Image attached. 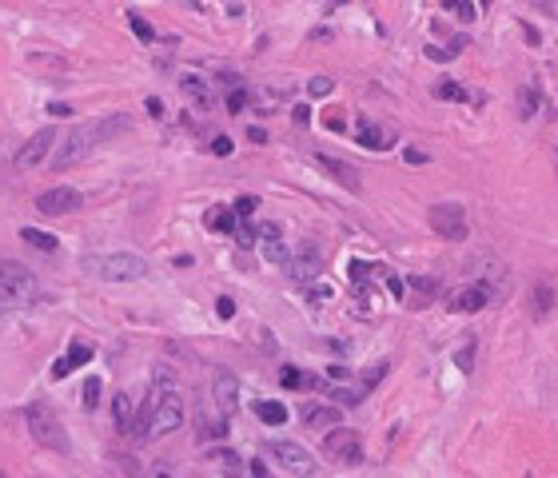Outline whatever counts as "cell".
I'll list each match as a JSON object with an SVG mask.
<instances>
[{"instance_id": "cell-35", "label": "cell", "mask_w": 558, "mask_h": 478, "mask_svg": "<svg viewBox=\"0 0 558 478\" xmlns=\"http://www.w3.org/2000/svg\"><path fill=\"white\" fill-rule=\"evenodd\" d=\"M383 375H387V363H371V367L363 371V391H371V387L383 379Z\"/></svg>"}, {"instance_id": "cell-21", "label": "cell", "mask_w": 558, "mask_h": 478, "mask_svg": "<svg viewBox=\"0 0 558 478\" xmlns=\"http://www.w3.org/2000/svg\"><path fill=\"white\" fill-rule=\"evenodd\" d=\"M550 311H554V287H550V283H534L531 287V315L546 319Z\"/></svg>"}, {"instance_id": "cell-44", "label": "cell", "mask_w": 558, "mask_h": 478, "mask_svg": "<svg viewBox=\"0 0 558 478\" xmlns=\"http://www.w3.org/2000/svg\"><path fill=\"white\" fill-rule=\"evenodd\" d=\"M279 383H284V387H299V383H303V375H299L295 367H284V371H279Z\"/></svg>"}, {"instance_id": "cell-49", "label": "cell", "mask_w": 558, "mask_h": 478, "mask_svg": "<svg viewBox=\"0 0 558 478\" xmlns=\"http://www.w3.org/2000/svg\"><path fill=\"white\" fill-rule=\"evenodd\" d=\"M319 299H331V287H327V283H319V287L311 291V303L319 307Z\"/></svg>"}, {"instance_id": "cell-10", "label": "cell", "mask_w": 558, "mask_h": 478, "mask_svg": "<svg viewBox=\"0 0 558 478\" xmlns=\"http://www.w3.org/2000/svg\"><path fill=\"white\" fill-rule=\"evenodd\" d=\"M355 144H363L367 152H387V147L395 144V128L371 120V116H359L355 120Z\"/></svg>"}, {"instance_id": "cell-8", "label": "cell", "mask_w": 558, "mask_h": 478, "mask_svg": "<svg viewBox=\"0 0 558 478\" xmlns=\"http://www.w3.org/2000/svg\"><path fill=\"white\" fill-rule=\"evenodd\" d=\"M267 454L279 458V466H287V470L299 474V478L315 474V454H311L307 446H299L295 439H272V442H267Z\"/></svg>"}, {"instance_id": "cell-33", "label": "cell", "mask_w": 558, "mask_h": 478, "mask_svg": "<svg viewBox=\"0 0 558 478\" xmlns=\"http://www.w3.org/2000/svg\"><path fill=\"white\" fill-rule=\"evenodd\" d=\"M100 391H104V383H100L96 375H88V379H84V406H88V411L100 403Z\"/></svg>"}, {"instance_id": "cell-19", "label": "cell", "mask_w": 558, "mask_h": 478, "mask_svg": "<svg viewBox=\"0 0 558 478\" xmlns=\"http://www.w3.org/2000/svg\"><path fill=\"white\" fill-rule=\"evenodd\" d=\"M84 363H92V347H88V343H72V347H68V355H60L56 363H52V379H64V375H72V371L84 367Z\"/></svg>"}, {"instance_id": "cell-47", "label": "cell", "mask_w": 558, "mask_h": 478, "mask_svg": "<svg viewBox=\"0 0 558 478\" xmlns=\"http://www.w3.org/2000/svg\"><path fill=\"white\" fill-rule=\"evenodd\" d=\"M248 474H251V478H275V474H272V470H267V466H263V463H260V458H255V463H251V466H248Z\"/></svg>"}, {"instance_id": "cell-53", "label": "cell", "mask_w": 558, "mask_h": 478, "mask_svg": "<svg viewBox=\"0 0 558 478\" xmlns=\"http://www.w3.org/2000/svg\"><path fill=\"white\" fill-rule=\"evenodd\" d=\"M148 112H152V116H156V120H160V116H164V104H160V100H156V96H148Z\"/></svg>"}, {"instance_id": "cell-27", "label": "cell", "mask_w": 558, "mask_h": 478, "mask_svg": "<svg viewBox=\"0 0 558 478\" xmlns=\"http://www.w3.org/2000/svg\"><path fill=\"white\" fill-rule=\"evenodd\" d=\"M20 239H25V244H32L36 251H44V255H52V251H56V235L36 232V227H25V232H20Z\"/></svg>"}, {"instance_id": "cell-57", "label": "cell", "mask_w": 558, "mask_h": 478, "mask_svg": "<svg viewBox=\"0 0 558 478\" xmlns=\"http://www.w3.org/2000/svg\"><path fill=\"white\" fill-rule=\"evenodd\" d=\"M0 478H4V474H0Z\"/></svg>"}, {"instance_id": "cell-22", "label": "cell", "mask_w": 558, "mask_h": 478, "mask_svg": "<svg viewBox=\"0 0 558 478\" xmlns=\"http://www.w3.org/2000/svg\"><path fill=\"white\" fill-rule=\"evenodd\" d=\"M180 88H184L187 100H196L199 108H208V104H211V92H208V84H204L199 76H184V80H180Z\"/></svg>"}, {"instance_id": "cell-29", "label": "cell", "mask_w": 558, "mask_h": 478, "mask_svg": "<svg viewBox=\"0 0 558 478\" xmlns=\"http://www.w3.org/2000/svg\"><path fill=\"white\" fill-rule=\"evenodd\" d=\"M455 363H459L463 375H471V371H474V335H467V339H463V347L455 351Z\"/></svg>"}, {"instance_id": "cell-46", "label": "cell", "mask_w": 558, "mask_h": 478, "mask_svg": "<svg viewBox=\"0 0 558 478\" xmlns=\"http://www.w3.org/2000/svg\"><path fill=\"white\" fill-rule=\"evenodd\" d=\"M531 4H534V8H543L546 16H554V20H558V0H531Z\"/></svg>"}, {"instance_id": "cell-34", "label": "cell", "mask_w": 558, "mask_h": 478, "mask_svg": "<svg viewBox=\"0 0 558 478\" xmlns=\"http://www.w3.org/2000/svg\"><path fill=\"white\" fill-rule=\"evenodd\" d=\"M128 25H132V32H136V36L144 40V44H152V36H156V32H152V25H148V20H144V16L128 13Z\"/></svg>"}, {"instance_id": "cell-43", "label": "cell", "mask_w": 558, "mask_h": 478, "mask_svg": "<svg viewBox=\"0 0 558 478\" xmlns=\"http://www.w3.org/2000/svg\"><path fill=\"white\" fill-rule=\"evenodd\" d=\"M215 315H220V319H232V315H236V303H232L227 295H220V299H215Z\"/></svg>"}, {"instance_id": "cell-14", "label": "cell", "mask_w": 558, "mask_h": 478, "mask_svg": "<svg viewBox=\"0 0 558 478\" xmlns=\"http://www.w3.org/2000/svg\"><path fill=\"white\" fill-rule=\"evenodd\" d=\"M260 251L267 263H275V267H284L287 263V239H284V227L279 223H260Z\"/></svg>"}, {"instance_id": "cell-24", "label": "cell", "mask_w": 558, "mask_h": 478, "mask_svg": "<svg viewBox=\"0 0 558 478\" xmlns=\"http://www.w3.org/2000/svg\"><path fill=\"white\" fill-rule=\"evenodd\" d=\"M534 112H543V100H538L534 84H519V116L522 120H531Z\"/></svg>"}, {"instance_id": "cell-1", "label": "cell", "mask_w": 558, "mask_h": 478, "mask_svg": "<svg viewBox=\"0 0 558 478\" xmlns=\"http://www.w3.org/2000/svg\"><path fill=\"white\" fill-rule=\"evenodd\" d=\"M184 423V391L175 387V375L168 367H156V387H152L148 403H144V415L136 423L140 439H160V434H172Z\"/></svg>"}, {"instance_id": "cell-31", "label": "cell", "mask_w": 558, "mask_h": 478, "mask_svg": "<svg viewBox=\"0 0 558 478\" xmlns=\"http://www.w3.org/2000/svg\"><path fill=\"white\" fill-rule=\"evenodd\" d=\"M371 271H379V267H367L363 259H351V263H347V275H351V283H355V287H363V283L371 279Z\"/></svg>"}, {"instance_id": "cell-26", "label": "cell", "mask_w": 558, "mask_h": 478, "mask_svg": "<svg viewBox=\"0 0 558 478\" xmlns=\"http://www.w3.org/2000/svg\"><path fill=\"white\" fill-rule=\"evenodd\" d=\"M208 227L211 232H236V208H211Z\"/></svg>"}, {"instance_id": "cell-7", "label": "cell", "mask_w": 558, "mask_h": 478, "mask_svg": "<svg viewBox=\"0 0 558 478\" xmlns=\"http://www.w3.org/2000/svg\"><path fill=\"white\" fill-rule=\"evenodd\" d=\"M287 279L295 283H311L319 279V267H323V251L319 244H311V239H299L295 247H291V255H287Z\"/></svg>"}, {"instance_id": "cell-30", "label": "cell", "mask_w": 558, "mask_h": 478, "mask_svg": "<svg viewBox=\"0 0 558 478\" xmlns=\"http://www.w3.org/2000/svg\"><path fill=\"white\" fill-rule=\"evenodd\" d=\"M434 96L439 100H467V92H463L459 80H439V84H434Z\"/></svg>"}, {"instance_id": "cell-42", "label": "cell", "mask_w": 558, "mask_h": 478, "mask_svg": "<svg viewBox=\"0 0 558 478\" xmlns=\"http://www.w3.org/2000/svg\"><path fill=\"white\" fill-rule=\"evenodd\" d=\"M116 463H120V474H128V478H140V474H144V470H140V463L132 458V454H128V458H116Z\"/></svg>"}, {"instance_id": "cell-11", "label": "cell", "mask_w": 558, "mask_h": 478, "mask_svg": "<svg viewBox=\"0 0 558 478\" xmlns=\"http://www.w3.org/2000/svg\"><path fill=\"white\" fill-rule=\"evenodd\" d=\"M36 211L40 215H72L80 211V192L76 187H48V192H40L36 196Z\"/></svg>"}, {"instance_id": "cell-40", "label": "cell", "mask_w": 558, "mask_h": 478, "mask_svg": "<svg viewBox=\"0 0 558 478\" xmlns=\"http://www.w3.org/2000/svg\"><path fill=\"white\" fill-rule=\"evenodd\" d=\"M363 394H367L363 387H359V391H335V403H339V406H355V403H363Z\"/></svg>"}, {"instance_id": "cell-32", "label": "cell", "mask_w": 558, "mask_h": 478, "mask_svg": "<svg viewBox=\"0 0 558 478\" xmlns=\"http://www.w3.org/2000/svg\"><path fill=\"white\" fill-rule=\"evenodd\" d=\"M215 463L227 470V478H239V474H244V470H239V454H236V451H220V454H215Z\"/></svg>"}, {"instance_id": "cell-45", "label": "cell", "mask_w": 558, "mask_h": 478, "mask_svg": "<svg viewBox=\"0 0 558 478\" xmlns=\"http://www.w3.org/2000/svg\"><path fill=\"white\" fill-rule=\"evenodd\" d=\"M211 152H215V156H232V140H227V135H215V140H211Z\"/></svg>"}, {"instance_id": "cell-41", "label": "cell", "mask_w": 558, "mask_h": 478, "mask_svg": "<svg viewBox=\"0 0 558 478\" xmlns=\"http://www.w3.org/2000/svg\"><path fill=\"white\" fill-rule=\"evenodd\" d=\"M331 88H335V84H331V76H315V80L307 84V92H311V96H327Z\"/></svg>"}, {"instance_id": "cell-3", "label": "cell", "mask_w": 558, "mask_h": 478, "mask_svg": "<svg viewBox=\"0 0 558 478\" xmlns=\"http://www.w3.org/2000/svg\"><path fill=\"white\" fill-rule=\"evenodd\" d=\"M36 299V275L20 259H0V311H20Z\"/></svg>"}, {"instance_id": "cell-39", "label": "cell", "mask_w": 558, "mask_h": 478, "mask_svg": "<svg viewBox=\"0 0 558 478\" xmlns=\"http://www.w3.org/2000/svg\"><path fill=\"white\" fill-rule=\"evenodd\" d=\"M446 8L459 16V20H474V8L467 4V0H446Z\"/></svg>"}, {"instance_id": "cell-50", "label": "cell", "mask_w": 558, "mask_h": 478, "mask_svg": "<svg viewBox=\"0 0 558 478\" xmlns=\"http://www.w3.org/2000/svg\"><path fill=\"white\" fill-rule=\"evenodd\" d=\"M248 140H251V144H267V132H263V128H255V124H251V128H248Z\"/></svg>"}, {"instance_id": "cell-37", "label": "cell", "mask_w": 558, "mask_h": 478, "mask_svg": "<svg viewBox=\"0 0 558 478\" xmlns=\"http://www.w3.org/2000/svg\"><path fill=\"white\" fill-rule=\"evenodd\" d=\"M255 208H260V199H255V196H239L236 199V215H239V220H251Z\"/></svg>"}, {"instance_id": "cell-36", "label": "cell", "mask_w": 558, "mask_h": 478, "mask_svg": "<svg viewBox=\"0 0 558 478\" xmlns=\"http://www.w3.org/2000/svg\"><path fill=\"white\" fill-rule=\"evenodd\" d=\"M248 104H251V92H248V88H236V92L227 96V112H244Z\"/></svg>"}, {"instance_id": "cell-52", "label": "cell", "mask_w": 558, "mask_h": 478, "mask_svg": "<svg viewBox=\"0 0 558 478\" xmlns=\"http://www.w3.org/2000/svg\"><path fill=\"white\" fill-rule=\"evenodd\" d=\"M48 116H72V108L68 104H48Z\"/></svg>"}, {"instance_id": "cell-9", "label": "cell", "mask_w": 558, "mask_h": 478, "mask_svg": "<svg viewBox=\"0 0 558 478\" xmlns=\"http://www.w3.org/2000/svg\"><path fill=\"white\" fill-rule=\"evenodd\" d=\"M427 220H431V227L443 239H467V211H463V204H434L431 211H427Z\"/></svg>"}, {"instance_id": "cell-55", "label": "cell", "mask_w": 558, "mask_h": 478, "mask_svg": "<svg viewBox=\"0 0 558 478\" xmlns=\"http://www.w3.org/2000/svg\"><path fill=\"white\" fill-rule=\"evenodd\" d=\"M323 4H347V0H323Z\"/></svg>"}, {"instance_id": "cell-17", "label": "cell", "mask_w": 558, "mask_h": 478, "mask_svg": "<svg viewBox=\"0 0 558 478\" xmlns=\"http://www.w3.org/2000/svg\"><path fill=\"white\" fill-rule=\"evenodd\" d=\"M311 159L319 164L323 172H331L335 184H343V187H351V192H359V172H355L351 164H343V159H335V156H319V152H315Z\"/></svg>"}, {"instance_id": "cell-5", "label": "cell", "mask_w": 558, "mask_h": 478, "mask_svg": "<svg viewBox=\"0 0 558 478\" xmlns=\"http://www.w3.org/2000/svg\"><path fill=\"white\" fill-rule=\"evenodd\" d=\"M92 271L108 283H136L148 275V263L140 255H128V251H116V255H100L92 259Z\"/></svg>"}, {"instance_id": "cell-28", "label": "cell", "mask_w": 558, "mask_h": 478, "mask_svg": "<svg viewBox=\"0 0 558 478\" xmlns=\"http://www.w3.org/2000/svg\"><path fill=\"white\" fill-rule=\"evenodd\" d=\"M116 427L120 430H132V399H128V391H120L116 394Z\"/></svg>"}, {"instance_id": "cell-4", "label": "cell", "mask_w": 558, "mask_h": 478, "mask_svg": "<svg viewBox=\"0 0 558 478\" xmlns=\"http://www.w3.org/2000/svg\"><path fill=\"white\" fill-rule=\"evenodd\" d=\"M25 423H28V434L32 442H40L44 451H56V454H68V434H64L60 418L48 403H32L25 406Z\"/></svg>"}, {"instance_id": "cell-25", "label": "cell", "mask_w": 558, "mask_h": 478, "mask_svg": "<svg viewBox=\"0 0 558 478\" xmlns=\"http://www.w3.org/2000/svg\"><path fill=\"white\" fill-rule=\"evenodd\" d=\"M284 92H275V88H255L251 92V104H255V112H275L279 104H284Z\"/></svg>"}, {"instance_id": "cell-51", "label": "cell", "mask_w": 558, "mask_h": 478, "mask_svg": "<svg viewBox=\"0 0 558 478\" xmlns=\"http://www.w3.org/2000/svg\"><path fill=\"white\" fill-rule=\"evenodd\" d=\"M291 116H295V124H307V120H311V112L303 108V104H295V108H291Z\"/></svg>"}, {"instance_id": "cell-13", "label": "cell", "mask_w": 558, "mask_h": 478, "mask_svg": "<svg viewBox=\"0 0 558 478\" xmlns=\"http://www.w3.org/2000/svg\"><path fill=\"white\" fill-rule=\"evenodd\" d=\"M211 391H215V411L220 418H232L239 406V383L232 371H215V383H211Z\"/></svg>"}, {"instance_id": "cell-12", "label": "cell", "mask_w": 558, "mask_h": 478, "mask_svg": "<svg viewBox=\"0 0 558 478\" xmlns=\"http://www.w3.org/2000/svg\"><path fill=\"white\" fill-rule=\"evenodd\" d=\"M491 299H495V287H486V283L474 279L471 287H463V291L451 295V299H446V307H451V311H463V315H474V311L491 307Z\"/></svg>"}, {"instance_id": "cell-20", "label": "cell", "mask_w": 558, "mask_h": 478, "mask_svg": "<svg viewBox=\"0 0 558 478\" xmlns=\"http://www.w3.org/2000/svg\"><path fill=\"white\" fill-rule=\"evenodd\" d=\"M407 287H411V299H415L411 307H427V303L434 299V295L443 291V283L434 279V275H411Z\"/></svg>"}, {"instance_id": "cell-18", "label": "cell", "mask_w": 558, "mask_h": 478, "mask_svg": "<svg viewBox=\"0 0 558 478\" xmlns=\"http://www.w3.org/2000/svg\"><path fill=\"white\" fill-rule=\"evenodd\" d=\"M467 267H479V271H474V275H479V283L495 287V291H498V283L507 279V263H503V259H495V255H486V251H483V255H474Z\"/></svg>"}, {"instance_id": "cell-48", "label": "cell", "mask_w": 558, "mask_h": 478, "mask_svg": "<svg viewBox=\"0 0 558 478\" xmlns=\"http://www.w3.org/2000/svg\"><path fill=\"white\" fill-rule=\"evenodd\" d=\"M383 279H387V287H391V295H395V299L403 295V287H407V283L399 279V275H383Z\"/></svg>"}, {"instance_id": "cell-54", "label": "cell", "mask_w": 558, "mask_h": 478, "mask_svg": "<svg viewBox=\"0 0 558 478\" xmlns=\"http://www.w3.org/2000/svg\"><path fill=\"white\" fill-rule=\"evenodd\" d=\"M403 159H407V164H423L427 156H423V152H415V147H407V152H403Z\"/></svg>"}, {"instance_id": "cell-56", "label": "cell", "mask_w": 558, "mask_h": 478, "mask_svg": "<svg viewBox=\"0 0 558 478\" xmlns=\"http://www.w3.org/2000/svg\"><path fill=\"white\" fill-rule=\"evenodd\" d=\"M156 478H168V474H156Z\"/></svg>"}, {"instance_id": "cell-2", "label": "cell", "mask_w": 558, "mask_h": 478, "mask_svg": "<svg viewBox=\"0 0 558 478\" xmlns=\"http://www.w3.org/2000/svg\"><path fill=\"white\" fill-rule=\"evenodd\" d=\"M132 132V120H128V112H108V116H96V120L80 124L68 140H64L60 147H56V159H52V168L56 172H64V168H72V164H80V159L92 152L96 144H108V140H116V135Z\"/></svg>"}, {"instance_id": "cell-38", "label": "cell", "mask_w": 558, "mask_h": 478, "mask_svg": "<svg viewBox=\"0 0 558 478\" xmlns=\"http://www.w3.org/2000/svg\"><path fill=\"white\" fill-rule=\"evenodd\" d=\"M236 244H239V247H255V244H260V232H255V227H248V223H244V227H239V232H236Z\"/></svg>"}, {"instance_id": "cell-15", "label": "cell", "mask_w": 558, "mask_h": 478, "mask_svg": "<svg viewBox=\"0 0 558 478\" xmlns=\"http://www.w3.org/2000/svg\"><path fill=\"white\" fill-rule=\"evenodd\" d=\"M52 144H56V132H52V128H40V132L32 135L25 147H20V156H16V168H20V172L36 168L40 159L48 156V147H52Z\"/></svg>"}, {"instance_id": "cell-16", "label": "cell", "mask_w": 558, "mask_h": 478, "mask_svg": "<svg viewBox=\"0 0 558 478\" xmlns=\"http://www.w3.org/2000/svg\"><path fill=\"white\" fill-rule=\"evenodd\" d=\"M303 423H307V430H335L343 423V411L339 406H323V403H307L303 406Z\"/></svg>"}, {"instance_id": "cell-6", "label": "cell", "mask_w": 558, "mask_h": 478, "mask_svg": "<svg viewBox=\"0 0 558 478\" xmlns=\"http://www.w3.org/2000/svg\"><path fill=\"white\" fill-rule=\"evenodd\" d=\"M323 458H327V463H339V466L363 463V442H359V434H355V430H347V427L327 430V434H323Z\"/></svg>"}, {"instance_id": "cell-23", "label": "cell", "mask_w": 558, "mask_h": 478, "mask_svg": "<svg viewBox=\"0 0 558 478\" xmlns=\"http://www.w3.org/2000/svg\"><path fill=\"white\" fill-rule=\"evenodd\" d=\"M255 415H260L267 427H284L287 423V406L275 403V399H267V403H255Z\"/></svg>"}]
</instances>
